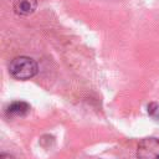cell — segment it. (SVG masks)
Listing matches in <instances>:
<instances>
[{"label":"cell","mask_w":159,"mask_h":159,"mask_svg":"<svg viewBox=\"0 0 159 159\" xmlns=\"http://www.w3.org/2000/svg\"><path fill=\"white\" fill-rule=\"evenodd\" d=\"M37 7V0H14L12 9L19 16H29L35 12Z\"/></svg>","instance_id":"3957f363"},{"label":"cell","mask_w":159,"mask_h":159,"mask_svg":"<svg viewBox=\"0 0 159 159\" xmlns=\"http://www.w3.org/2000/svg\"><path fill=\"white\" fill-rule=\"evenodd\" d=\"M0 159H15V158L9 153H1L0 154Z\"/></svg>","instance_id":"5b68a950"},{"label":"cell","mask_w":159,"mask_h":159,"mask_svg":"<svg viewBox=\"0 0 159 159\" xmlns=\"http://www.w3.org/2000/svg\"><path fill=\"white\" fill-rule=\"evenodd\" d=\"M29 112H30V106H29V103H26L24 101L12 102L6 108V114L9 117H24Z\"/></svg>","instance_id":"277c9868"},{"label":"cell","mask_w":159,"mask_h":159,"mask_svg":"<svg viewBox=\"0 0 159 159\" xmlns=\"http://www.w3.org/2000/svg\"><path fill=\"white\" fill-rule=\"evenodd\" d=\"M137 159H159V138L142 139L137 147Z\"/></svg>","instance_id":"7a4b0ae2"},{"label":"cell","mask_w":159,"mask_h":159,"mask_svg":"<svg viewBox=\"0 0 159 159\" xmlns=\"http://www.w3.org/2000/svg\"><path fill=\"white\" fill-rule=\"evenodd\" d=\"M39 67L34 58L27 56H17L9 63V73L15 80L26 81L37 75Z\"/></svg>","instance_id":"6da1fadb"}]
</instances>
